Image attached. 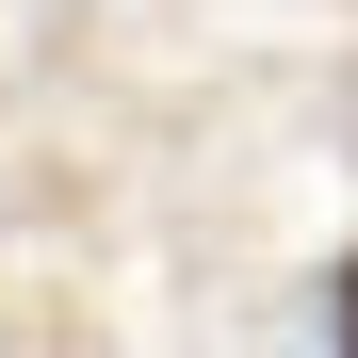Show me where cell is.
I'll return each mask as SVG.
<instances>
[{"instance_id":"obj_1","label":"cell","mask_w":358,"mask_h":358,"mask_svg":"<svg viewBox=\"0 0 358 358\" xmlns=\"http://www.w3.org/2000/svg\"><path fill=\"white\" fill-rule=\"evenodd\" d=\"M326 326H342V358H358V261H342V293H326Z\"/></svg>"}]
</instances>
